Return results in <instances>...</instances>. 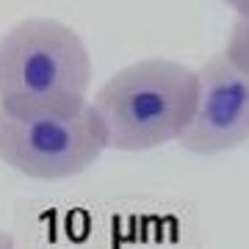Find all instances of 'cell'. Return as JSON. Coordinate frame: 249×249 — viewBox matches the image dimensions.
<instances>
[{"label": "cell", "instance_id": "2", "mask_svg": "<svg viewBox=\"0 0 249 249\" xmlns=\"http://www.w3.org/2000/svg\"><path fill=\"white\" fill-rule=\"evenodd\" d=\"M196 72L172 58H142L122 67L89 100L108 150L147 152L178 142L194 114Z\"/></svg>", "mask_w": 249, "mask_h": 249}, {"label": "cell", "instance_id": "6", "mask_svg": "<svg viewBox=\"0 0 249 249\" xmlns=\"http://www.w3.org/2000/svg\"><path fill=\"white\" fill-rule=\"evenodd\" d=\"M224 6H230L238 17H249V0H222Z\"/></svg>", "mask_w": 249, "mask_h": 249}, {"label": "cell", "instance_id": "5", "mask_svg": "<svg viewBox=\"0 0 249 249\" xmlns=\"http://www.w3.org/2000/svg\"><path fill=\"white\" fill-rule=\"evenodd\" d=\"M224 55L238 70L249 72V17H235V22L230 25V34L224 42Z\"/></svg>", "mask_w": 249, "mask_h": 249}, {"label": "cell", "instance_id": "4", "mask_svg": "<svg viewBox=\"0 0 249 249\" xmlns=\"http://www.w3.org/2000/svg\"><path fill=\"white\" fill-rule=\"evenodd\" d=\"M249 142V72L224 53L196 70V103L178 144L194 155H219Z\"/></svg>", "mask_w": 249, "mask_h": 249}, {"label": "cell", "instance_id": "1", "mask_svg": "<svg viewBox=\"0 0 249 249\" xmlns=\"http://www.w3.org/2000/svg\"><path fill=\"white\" fill-rule=\"evenodd\" d=\"M91 55L61 19L25 17L0 39V111L19 119L75 114L89 106Z\"/></svg>", "mask_w": 249, "mask_h": 249}, {"label": "cell", "instance_id": "7", "mask_svg": "<svg viewBox=\"0 0 249 249\" xmlns=\"http://www.w3.org/2000/svg\"><path fill=\"white\" fill-rule=\"evenodd\" d=\"M0 249H17V244H14L9 232H0Z\"/></svg>", "mask_w": 249, "mask_h": 249}, {"label": "cell", "instance_id": "3", "mask_svg": "<svg viewBox=\"0 0 249 249\" xmlns=\"http://www.w3.org/2000/svg\"><path fill=\"white\" fill-rule=\"evenodd\" d=\"M108 150L106 130L91 106L75 114L19 119L0 111V160L31 180H70Z\"/></svg>", "mask_w": 249, "mask_h": 249}]
</instances>
